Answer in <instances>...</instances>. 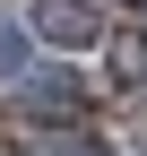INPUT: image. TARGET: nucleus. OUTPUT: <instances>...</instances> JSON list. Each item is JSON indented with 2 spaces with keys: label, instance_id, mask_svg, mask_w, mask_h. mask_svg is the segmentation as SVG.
<instances>
[{
  "label": "nucleus",
  "instance_id": "f257e3e1",
  "mask_svg": "<svg viewBox=\"0 0 147 156\" xmlns=\"http://www.w3.org/2000/svg\"><path fill=\"white\" fill-rule=\"evenodd\" d=\"M26 35H43V44H61V52H87L104 35V17H95V0H35Z\"/></svg>",
  "mask_w": 147,
  "mask_h": 156
},
{
  "label": "nucleus",
  "instance_id": "f03ea898",
  "mask_svg": "<svg viewBox=\"0 0 147 156\" xmlns=\"http://www.w3.org/2000/svg\"><path fill=\"white\" fill-rule=\"evenodd\" d=\"M17 113H35V122H69V113H78V78H69V69L26 78V87H17Z\"/></svg>",
  "mask_w": 147,
  "mask_h": 156
},
{
  "label": "nucleus",
  "instance_id": "7ed1b4c3",
  "mask_svg": "<svg viewBox=\"0 0 147 156\" xmlns=\"http://www.w3.org/2000/svg\"><path fill=\"white\" fill-rule=\"evenodd\" d=\"M9 69H26V26L0 17V78H9Z\"/></svg>",
  "mask_w": 147,
  "mask_h": 156
},
{
  "label": "nucleus",
  "instance_id": "20e7f679",
  "mask_svg": "<svg viewBox=\"0 0 147 156\" xmlns=\"http://www.w3.org/2000/svg\"><path fill=\"white\" fill-rule=\"evenodd\" d=\"M113 78H121V87H138V78H147V35H130V44H121V61H113Z\"/></svg>",
  "mask_w": 147,
  "mask_h": 156
},
{
  "label": "nucleus",
  "instance_id": "39448f33",
  "mask_svg": "<svg viewBox=\"0 0 147 156\" xmlns=\"http://www.w3.org/2000/svg\"><path fill=\"white\" fill-rule=\"evenodd\" d=\"M52 156H113V147H104V139H61Z\"/></svg>",
  "mask_w": 147,
  "mask_h": 156
}]
</instances>
